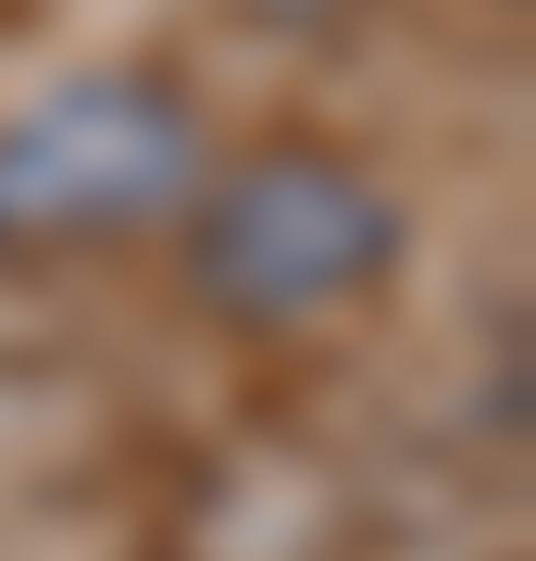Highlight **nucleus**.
Wrapping results in <instances>:
<instances>
[{
  "mask_svg": "<svg viewBox=\"0 0 536 561\" xmlns=\"http://www.w3.org/2000/svg\"><path fill=\"white\" fill-rule=\"evenodd\" d=\"M399 262V213L387 187H362L350 162L324 150H262V162H225L187 213V287L213 300L225 324H312L362 300Z\"/></svg>",
  "mask_w": 536,
  "mask_h": 561,
  "instance_id": "obj_1",
  "label": "nucleus"
},
{
  "mask_svg": "<svg viewBox=\"0 0 536 561\" xmlns=\"http://www.w3.org/2000/svg\"><path fill=\"white\" fill-rule=\"evenodd\" d=\"M199 187V113L150 76H76L0 125V250L150 225Z\"/></svg>",
  "mask_w": 536,
  "mask_h": 561,
  "instance_id": "obj_2",
  "label": "nucleus"
}]
</instances>
